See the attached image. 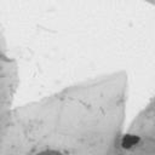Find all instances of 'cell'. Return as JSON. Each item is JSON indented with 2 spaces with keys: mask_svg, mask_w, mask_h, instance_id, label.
Listing matches in <instances>:
<instances>
[{
  "mask_svg": "<svg viewBox=\"0 0 155 155\" xmlns=\"http://www.w3.org/2000/svg\"><path fill=\"white\" fill-rule=\"evenodd\" d=\"M36 155H62L59 151H56V150H45V151H41Z\"/></svg>",
  "mask_w": 155,
  "mask_h": 155,
  "instance_id": "obj_2",
  "label": "cell"
},
{
  "mask_svg": "<svg viewBox=\"0 0 155 155\" xmlns=\"http://www.w3.org/2000/svg\"><path fill=\"white\" fill-rule=\"evenodd\" d=\"M140 140V138L138 136H134V134H126L124 136V138L121 139V145L122 148L125 149H130L132 147H134L136 144H138Z\"/></svg>",
  "mask_w": 155,
  "mask_h": 155,
  "instance_id": "obj_1",
  "label": "cell"
}]
</instances>
